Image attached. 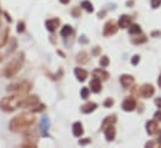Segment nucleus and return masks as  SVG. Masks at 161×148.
Listing matches in <instances>:
<instances>
[{
    "mask_svg": "<svg viewBox=\"0 0 161 148\" xmlns=\"http://www.w3.org/2000/svg\"><path fill=\"white\" fill-rule=\"evenodd\" d=\"M39 98L38 96H30V97H25L24 101H21L20 107H34L35 105H38Z\"/></svg>",
    "mask_w": 161,
    "mask_h": 148,
    "instance_id": "6",
    "label": "nucleus"
},
{
    "mask_svg": "<svg viewBox=\"0 0 161 148\" xmlns=\"http://www.w3.org/2000/svg\"><path fill=\"white\" fill-rule=\"evenodd\" d=\"M6 39H8V29H4L2 36H0V47H2L6 42Z\"/></svg>",
    "mask_w": 161,
    "mask_h": 148,
    "instance_id": "24",
    "label": "nucleus"
},
{
    "mask_svg": "<svg viewBox=\"0 0 161 148\" xmlns=\"http://www.w3.org/2000/svg\"><path fill=\"white\" fill-rule=\"evenodd\" d=\"M25 29V25H24V22H19L18 24V33H22Z\"/></svg>",
    "mask_w": 161,
    "mask_h": 148,
    "instance_id": "32",
    "label": "nucleus"
},
{
    "mask_svg": "<svg viewBox=\"0 0 161 148\" xmlns=\"http://www.w3.org/2000/svg\"><path fill=\"white\" fill-rule=\"evenodd\" d=\"M129 31H130V34H140L141 33V28L139 25H136V24H134V25L130 26Z\"/></svg>",
    "mask_w": 161,
    "mask_h": 148,
    "instance_id": "23",
    "label": "nucleus"
},
{
    "mask_svg": "<svg viewBox=\"0 0 161 148\" xmlns=\"http://www.w3.org/2000/svg\"><path fill=\"white\" fill-rule=\"evenodd\" d=\"M146 131L149 134H154L159 131V126H157V123L155 121H149L146 123Z\"/></svg>",
    "mask_w": 161,
    "mask_h": 148,
    "instance_id": "13",
    "label": "nucleus"
},
{
    "mask_svg": "<svg viewBox=\"0 0 161 148\" xmlns=\"http://www.w3.org/2000/svg\"><path fill=\"white\" fill-rule=\"evenodd\" d=\"M71 33H73V29H71L70 25H65V26L61 29V36H64V37L71 35Z\"/></svg>",
    "mask_w": 161,
    "mask_h": 148,
    "instance_id": "21",
    "label": "nucleus"
},
{
    "mask_svg": "<svg viewBox=\"0 0 161 148\" xmlns=\"http://www.w3.org/2000/svg\"><path fill=\"white\" fill-rule=\"evenodd\" d=\"M22 101L21 93L15 95V96H9V97H4L2 101H0V108H3L4 111H14L16 107L20 106Z\"/></svg>",
    "mask_w": 161,
    "mask_h": 148,
    "instance_id": "2",
    "label": "nucleus"
},
{
    "mask_svg": "<svg viewBox=\"0 0 161 148\" xmlns=\"http://www.w3.org/2000/svg\"><path fill=\"white\" fill-rule=\"evenodd\" d=\"M0 61H2V56H0Z\"/></svg>",
    "mask_w": 161,
    "mask_h": 148,
    "instance_id": "42",
    "label": "nucleus"
},
{
    "mask_svg": "<svg viewBox=\"0 0 161 148\" xmlns=\"http://www.w3.org/2000/svg\"><path fill=\"white\" fill-rule=\"evenodd\" d=\"M81 6H83L86 11H89V13H93V11H94V6H93V4H91L90 2H87V0H85V2L81 3Z\"/></svg>",
    "mask_w": 161,
    "mask_h": 148,
    "instance_id": "22",
    "label": "nucleus"
},
{
    "mask_svg": "<svg viewBox=\"0 0 161 148\" xmlns=\"http://www.w3.org/2000/svg\"><path fill=\"white\" fill-rule=\"evenodd\" d=\"M155 118L159 119V121H161V111H159V112L155 113Z\"/></svg>",
    "mask_w": 161,
    "mask_h": 148,
    "instance_id": "36",
    "label": "nucleus"
},
{
    "mask_svg": "<svg viewBox=\"0 0 161 148\" xmlns=\"http://www.w3.org/2000/svg\"><path fill=\"white\" fill-rule=\"evenodd\" d=\"M89 88L87 87H84L83 90H81V98H87L89 97Z\"/></svg>",
    "mask_w": 161,
    "mask_h": 148,
    "instance_id": "27",
    "label": "nucleus"
},
{
    "mask_svg": "<svg viewBox=\"0 0 161 148\" xmlns=\"http://www.w3.org/2000/svg\"><path fill=\"white\" fill-rule=\"evenodd\" d=\"M59 24H60V21H59V19H51V20H48L46 21V29L49 30V31H55L56 30V28H59Z\"/></svg>",
    "mask_w": 161,
    "mask_h": 148,
    "instance_id": "11",
    "label": "nucleus"
},
{
    "mask_svg": "<svg viewBox=\"0 0 161 148\" xmlns=\"http://www.w3.org/2000/svg\"><path fill=\"white\" fill-rule=\"evenodd\" d=\"M116 122V117L115 116H109V117H106L105 119H104V122H103V125H101V130H105L107 126H111L112 123H115Z\"/></svg>",
    "mask_w": 161,
    "mask_h": 148,
    "instance_id": "20",
    "label": "nucleus"
},
{
    "mask_svg": "<svg viewBox=\"0 0 161 148\" xmlns=\"http://www.w3.org/2000/svg\"><path fill=\"white\" fill-rule=\"evenodd\" d=\"M120 82H121V85H123L125 88H127V87H130V86L134 84V77L130 76V75H123V76L120 77Z\"/></svg>",
    "mask_w": 161,
    "mask_h": 148,
    "instance_id": "12",
    "label": "nucleus"
},
{
    "mask_svg": "<svg viewBox=\"0 0 161 148\" xmlns=\"http://www.w3.org/2000/svg\"><path fill=\"white\" fill-rule=\"evenodd\" d=\"M157 84H159V86L161 87V75L159 76V80H157Z\"/></svg>",
    "mask_w": 161,
    "mask_h": 148,
    "instance_id": "37",
    "label": "nucleus"
},
{
    "mask_svg": "<svg viewBox=\"0 0 161 148\" xmlns=\"http://www.w3.org/2000/svg\"><path fill=\"white\" fill-rule=\"evenodd\" d=\"M139 61H140V56L139 55H135L132 57V60H131V64L132 65H137V64H139Z\"/></svg>",
    "mask_w": 161,
    "mask_h": 148,
    "instance_id": "30",
    "label": "nucleus"
},
{
    "mask_svg": "<svg viewBox=\"0 0 161 148\" xmlns=\"http://www.w3.org/2000/svg\"><path fill=\"white\" fill-rule=\"evenodd\" d=\"M157 35H161V33H157V31L152 33V36H157Z\"/></svg>",
    "mask_w": 161,
    "mask_h": 148,
    "instance_id": "38",
    "label": "nucleus"
},
{
    "mask_svg": "<svg viewBox=\"0 0 161 148\" xmlns=\"http://www.w3.org/2000/svg\"><path fill=\"white\" fill-rule=\"evenodd\" d=\"M159 142H161V132H160V137H159Z\"/></svg>",
    "mask_w": 161,
    "mask_h": 148,
    "instance_id": "41",
    "label": "nucleus"
},
{
    "mask_svg": "<svg viewBox=\"0 0 161 148\" xmlns=\"http://www.w3.org/2000/svg\"><path fill=\"white\" fill-rule=\"evenodd\" d=\"M118 31V26H116V24H115L114 21H107L105 24V26H104V36H111L114 34H116Z\"/></svg>",
    "mask_w": 161,
    "mask_h": 148,
    "instance_id": "5",
    "label": "nucleus"
},
{
    "mask_svg": "<svg viewBox=\"0 0 161 148\" xmlns=\"http://www.w3.org/2000/svg\"><path fill=\"white\" fill-rule=\"evenodd\" d=\"M93 75H94V77H96V79H101V80H107V79H109V73H107L106 71L101 70V68L95 70V71L93 72Z\"/></svg>",
    "mask_w": 161,
    "mask_h": 148,
    "instance_id": "18",
    "label": "nucleus"
},
{
    "mask_svg": "<svg viewBox=\"0 0 161 148\" xmlns=\"http://www.w3.org/2000/svg\"><path fill=\"white\" fill-rule=\"evenodd\" d=\"M96 107H98V105H96L95 102H87L86 105H84V106L81 107V112H83V113H90V112L95 111Z\"/></svg>",
    "mask_w": 161,
    "mask_h": 148,
    "instance_id": "15",
    "label": "nucleus"
},
{
    "mask_svg": "<svg viewBox=\"0 0 161 148\" xmlns=\"http://www.w3.org/2000/svg\"><path fill=\"white\" fill-rule=\"evenodd\" d=\"M60 2H61L62 4H67V3H69V0H60Z\"/></svg>",
    "mask_w": 161,
    "mask_h": 148,
    "instance_id": "40",
    "label": "nucleus"
},
{
    "mask_svg": "<svg viewBox=\"0 0 161 148\" xmlns=\"http://www.w3.org/2000/svg\"><path fill=\"white\" fill-rule=\"evenodd\" d=\"M104 131H105V137H106V139H107L109 142L115 138V128H114L112 125H111V126H107Z\"/></svg>",
    "mask_w": 161,
    "mask_h": 148,
    "instance_id": "19",
    "label": "nucleus"
},
{
    "mask_svg": "<svg viewBox=\"0 0 161 148\" xmlns=\"http://www.w3.org/2000/svg\"><path fill=\"white\" fill-rule=\"evenodd\" d=\"M74 72H75V76H76V79H78L79 81H85V80H86V77H87V72H86L84 68L76 67Z\"/></svg>",
    "mask_w": 161,
    "mask_h": 148,
    "instance_id": "14",
    "label": "nucleus"
},
{
    "mask_svg": "<svg viewBox=\"0 0 161 148\" xmlns=\"http://www.w3.org/2000/svg\"><path fill=\"white\" fill-rule=\"evenodd\" d=\"M31 85L29 82H18L14 85H10L8 87V91H13V92H18V93H26L30 90Z\"/></svg>",
    "mask_w": 161,
    "mask_h": 148,
    "instance_id": "4",
    "label": "nucleus"
},
{
    "mask_svg": "<svg viewBox=\"0 0 161 148\" xmlns=\"http://www.w3.org/2000/svg\"><path fill=\"white\" fill-rule=\"evenodd\" d=\"M154 93H155V88H154V86H152V85L145 84V85L140 88V95H141L143 97H145V98L151 97Z\"/></svg>",
    "mask_w": 161,
    "mask_h": 148,
    "instance_id": "7",
    "label": "nucleus"
},
{
    "mask_svg": "<svg viewBox=\"0 0 161 148\" xmlns=\"http://www.w3.org/2000/svg\"><path fill=\"white\" fill-rule=\"evenodd\" d=\"M150 146H154V142H147L146 143V147H150Z\"/></svg>",
    "mask_w": 161,
    "mask_h": 148,
    "instance_id": "39",
    "label": "nucleus"
},
{
    "mask_svg": "<svg viewBox=\"0 0 161 148\" xmlns=\"http://www.w3.org/2000/svg\"><path fill=\"white\" fill-rule=\"evenodd\" d=\"M146 40H147L146 36L143 35V36H140L139 39H132V42H134V44H141V42H146Z\"/></svg>",
    "mask_w": 161,
    "mask_h": 148,
    "instance_id": "26",
    "label": "nucleus"
},
{
    "mask_svg": "<svg viewBox=\"0 0 161 148\" xmlns=\"http://www.w3.org/2000/svg\"><path fill=\"white\" fill-rule=\"evenodd\" d=\"M22 62H24V54H19L5 67V76L6 77H13L14 75H16V73L19 72V70L21 68V66H22Z\"/></svg>",
    "mask_w": 161,
    "mask_h": 148,
    "instance_id": "3",
    "label": "nucleus"
},
{
    "mask_svg": "<svg viewBox=\"0 0 161 148\" xmlns=\"http://www.w3.org/2000/svg\"><path fill=\"white\" fill-rule=\"evenodd\" d=\"M73 133L75 137H80L84 133V128H83V125L80 122H75L73 125Z\"/></svg>",
    "mask_w": 161,
    "mask_h": 148,
    "instance_id": "16",
    "label": "nucleus"
},
{
    "mask_svg": "<svg viewBox=\"0 0 161 148\" xmlns=\"http://www.w3.org/2000/svg\"><path fill=\"white\" fill-rule=\"evenodd\" d=\"M35 122V117L31 113H24L16 116L10 122V130L11 131H21L24 128H29Z\"/></svg>",
    "mask_w": 161,
    "mask_h": 148,
    "instance_id": "1",
    "label": "nucleus"
},
{
    "mask_svg": "<svg viewBox=\"0 0 161 148\" xmlns=\"http://www.w3.org/2000/svg\"><path fill=\"white\" fill-rule=\"evenodd\" d=\"M130 25H131V19H130V16H127V15L120 16V19H119V26H120L121 29L130 28Z\"/></svg>",
    "mask_w": 161,
    "mask_h": 148,
    "instance_id": "9",
    "label": "nucleus"
},
{
    "mask_svg": "<svg viewBox=\"0 0 161 148\" xmlns=\"http://www.w3.org/2000/svg\"><path fill=\"white\" fill-rule=\"evenodd\" d=\"M91 141L89 139V138H86V139H80L79 141V144H81V146H84V144H87V143H90Z\"/></svg>",
    "mask_w": 161,
    "mask_h": 148,
    "instance_id": "34",
    "label": "nucleus"
},
{
    "mask_svg": "<svg viewBox=\"0 0 161 148\" xmlns=\"http://www.w3.org/2000/svg\"><path fill=\"white\" fill-rule=\"evenodd\" d=\"M135 107H136V102H135L134 98H131V97L126 98V100L123 102V108H124V111L130 112V111H134Z\"/></svg>",
    "mask_w": 161,
    "mask_h": 148,
    "instance_id": "8",
    "label": "nucleus"
},
{
    "mask_svg": "<svg viewBox=\"0 0 161 148\" xmlns=\"http://www.w3.org/2000/svg\"><path fill=\"white\" fill-rule=\"evenodd\" d=\"M45 108V106L44 105H39L36 108H33V112H40V111H42Z\"/></svg>",
    "mask_w": 161,
    "mask_h": 148,
    "instance_id": "33",
    "label": "nucleus"
},
{
    "mask_svg": "<svg viewBox=\"0 0 161 148\" xmlns=\"http://www.w3.org/2000/svg\"><path fill=\"white\" fill-rule=\"evenodd\" d=\"M15 47H16V40L14 39V41H13V45L10 46V49H9V50L6 51V54H10V53H13V51L15 50Z\"/></svg>",
    "mask_w": 161,
    "mask_h": 148,
    "instance_id": "31",
    "label": "nucleus"
},
{
    "mask_svg": "<svg viewBox=\"0 0 161 148\" xmlns=\"http://www.w3.org/2000/svg\"><path fill=\"white\" fill-rule=\"evenodd\" d=\"M114 105V100H112V98H107V100L104 102V106L105 107H111Z\"/></svg>",
    "mask_w": 161,
    "mask_h": 148,
    "instance_id": "28",
    "label": "nucleus"
},
{
    "mask_svg": "<svg viewBox=\"0 0 161 148\" xmlns=\"http://www.w3.org/2000/svg\"><path fill=\"white\" fill-rule=\"evenodd\" d=\"M155 105H156L159 108H161V97H157L156 100H155Z\"/></svg>",
    "mask_w": 161,
    "mask_h": 148,
    "instance_id": "35",
    "label": "nucleus"
},
{
    "mask_svg": "<svg viewBox=\"0 0 161 148\" xmlns=\"http://www.w3.org/2000/svg\"><path fill=\"white\" fill-rule=\"evenodd\" d=\"M90 87H91V91L95 92V93L100 92V91H101V84H100L99 79L95 77V79L91 80V82H90Z\"/></svg>",
    "mask_w": 161,
    "mask_h": 148,
    "instance_id": "17",
    "label": "nucleus"
},
{
    "mask_svg": "<svg viewBox=\"0 0 161 148\" xmlns=\"http://www.w3.org/2000/svg\"><path fill=\"white\" fill-rule=\"evenodd\" d=\"M40 130H41V133L42 136L48 137V130H49V118L48 117H42L41 118V126H40Z\"/></svg>",
    "mask_w": 161,
    "mask_h": 148,
    "instance_id": "10",
    "label": "nucleus"
},
{
    "mask_svg": "<svg viewBox=\"0 0 161 148\" xmlns=\"http://www.w3.org/2000/svg\"><path fill=\"white\" fill-rule=\"evenodd\" d=\"M161 4V0H151V6L155 9V8H159V5Z\"/></svg>",
    "mask_w": 161,
    "mask_h": 148,
    "instance_id": "29",
    "label": "nucleus"
},
{
    "mask_svg": "<svg viewBox=\"0 0 161 148\" xmlns=\"http://www.w3.org/2000/svg\"><path fill=\"white\" fill-rule=\"evenodd\" d=\"M100 65H101V67H106L109 65V57L107 56H103L100 59Z\"/></svg>",
    "mask_w": 161,
    "mask_h": 148,
    "instance_id": "25",
    "label": "nucleus"
}]
</instances>
